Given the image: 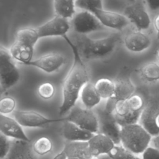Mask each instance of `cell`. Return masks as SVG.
<instances>
[{
    "mask_svg": "<svg viewBox=\"0 0 159 159\" xmlns=\"http://www.w3.org/2000/svg\"><path fill=\"white\" fill-rule=\"evenodd\" d=\"M63 37L72 50L73 61L63 82L62 102L59 107L60 116L68 113L75 106L82 88L85 84L89 81V73L84 61L79 55L68 35L66 34Z\"/></svg>",
    "mask_w": 159,
    "mask_h": 159,
    "instance_id": "obj_1",
    "label": "cell"
},
{
    "mask_svg": "<svg viewBox=\"0 0 159 159\" xmlns=\"http://www.w3.org/2000/svg\"><path fill=\"white\" fill-rule=\"evenodd\" d=\"M69 39L84 61L107 58L114 53L121 42L119 33H113L106 37L98 39H91L87 35L75 34Z\"/></svg>",
    "mask_w": 159,
    "mask_h": 159,
    "instance_id": "obj_2",
    "label": "cell"
},
{
    "mask_svg": "<svg viewBox=\"0 0 159 159\" xmlns=\"http://www.w3.org/2000/svg\"><path fill=\"white\" fill-rule=\"evenodd\" d=\"M152 137L140 124L121 127L120 143L124 148L134 154L142 153L148 147Z\"/></svg>",
    "mask_w": 159,
    "mask_h": 159,
    "instance_id": "obj_3",
    "label": "cell"
},
{
    "mask_svg": "<svg viewBox=\"0 0 159 159\" xmlns=\"http://www.w3.org/2000/svg\"><path fill=\"white\" fill-rule=\"evenodd\" d=\"M9 49L0 48V85L1 94L19 81L20 74Z\"/></svg>",
    "mask_w": 159,
    "mask_h": 159,
    "instance_id": "obj_4",
    "label": "cell"
},
{
    "mask_svg": "<svg viewBox=\"0 0 159 159\" xmlns=\"http://www.w3.org/2000/svg\"><path fill=\"white\" fill-rule=\"evenodd\" d=\"M63 121H70L81 128L97 134L99 130V120L97 115L90 109L74 106L68 112V116L62 118Z\"/></svg>",
    "mask_w": 159,
    "mask_h": 159,
    "instance_id": "obj_5",
    "label": "cell"
},
{
    "mask_svg": "<svg viewBox=\"0 0 159 159\" xmlns=\"http://www.w3.org/2000/svg\"><path fill=\"white\" fill-rule=\"evenodd\" d=\"M115 92L114 96L107 99L104 109L114 112L115 103L120 100H127L135 91V88L129 76L125 71H120L114 80Z\"/></svg>",
    "mask_w": 159,
    "mask_h": 159,
    "instance_id": "obj_6",
    "label": "cell"
},
{
    "mask_svg": "<svg viewBox=\"0 0 159 159\" xmlns=\"http://www.w3.org/2000/svg\"><path fill=\"white\" fill-rule=\"evenodd\" d=\"M71 25L76 34L81 35L102 30L104 27L93 13L88 11L76 13L71 18Z\"/></svg>",
    "mask_w": 159,
    "mask_h": 159,
    "instance_id": "obj_7",
    "label": "cell"
},
{
    "mask_svg": "<svg viewBox=\"0 0 159 159\" xmlns=\"http://www.w3.org/2000/svg\"><path fill=\"white\" fill-rule=\"evenodd\" d=\"M100 132L109 137L116 145L120 143L121 126L117 123L114 112L100 110L97 114Z\"/></svg>",
    "mask_w": 159,
    "mask_h": 159,
    "instance_id": "obj_8",
    "label": "cell"
},
{
    "mask_svg": "<svg viewBox=\"0 0 159 159\" xmlns=\"http://www.w3.org/2000/svg\"><path fill=\"white\" fill-rule=\"evenodd\" d=\"M124 14L133 23L139 30L147 29L151 24L150 16L143 4L140 1H135L126 6Z\"/></svg>",
    "mask_w": 159,
    "mask_h": 159,
    "instance_id": "obj_9",
    "label": "cell"
},
{
    "mask_svg": "<svg viewBox=\"0 0 159 159\" xmlns=\"http://www.w3.org/2000/svg\"><path fill=\"white\" fill-rule=\"evenodd\" d=\"M36 29L40 39L53 36L63 37L69 31L70 25L67 19L55 15L51 19Z\"/></svg>",
    "mask_w": 159,
    "mask_h": 159,
    "instance_id": "obj_10",
    "label": "cell"
},
{
    "mask_svg": "<svg viewBox=\"0 0 159 159\" xmlns=\"http://www.w3.org/2000/svg\"><path fill=\"white\" fill-rule=\"evenodd\" d=\"M14 117L22 126L26 127H43L53 122L63 121L62 118H47L41 114L33 111H15Z\"/></svg>",
    "mask_w": 159,
    "mask_h": 159,
    "instance_id": "obj_11",
    "label": "cell"
},
{
    "mask_svg": "<svg viewBox=\"0 0 159 159\" xmlns=\"http://www.w3.org/2000/svg\"><path fill=\"white\" fill-rule=\"evenodd\" d=\"M92 13L96 16L104 27L117 30L123 29L130 22L124 14L104 9H96Z\"/></svg>",
    "mask_w": 159,
    "mask_h": 159,
    "instance_id": "obj_12",
    "label": "cell"
},
{
    "mask_svg": "<svg viewBox=\"0 0 159 159\" xmlns=\"http://www.w3.org/2000/svg\"><path fill=\"white\" fill-rule=\"evenodd\" d=\"M139 122L152 137L159 135V103L146 104Z\"/></svg>",
    "mask_w": 159,
    "mask_h": 159,
    "instance_id": "obj_13",
    "label": "cell"
},
{
    "mask_svg": "<svg viewBox=\"0 0 159 159\" xmlns=\"http://www.w3.org/2000/svg\"><path fill=\"white\" fill-rule=\"evenodd\" d=\"M65 63V58L58 53H50L37 59L32 60L26 65L33 66L41 70L51 73L59 69Z\"/></svg>",
    "mask_w": 159,
    "mask_h": 159,
    "instance_id": "obj_14",
    "label": "cell"
},
{
    "mask_svg": "<svg viewBox=\"0 0 159 159\" xmlns=\"http://www.w3.org/2000/svg\"><path fill=\"white\" fill-rule=\"evenodd\" d=\"M0 131L7 137L16 140L30 142L22 128V125L15 119L4 114H0Z\"/></svg>",
    "mask_w": 159,
    "mask_h": 159,
    "instance_id": "obj_15",
    "label": "cell"
},
{
    "mask_svg": "<svg viewBox=\"0 0 159 159\" xmlns=\"http://www.w3.org/2000/svg\"><path fill=\"white\" fill-rule=\"evenodd\" d=\"M87 142L91 155L96 158L99 155L109 154L116 145L112 139L101 132L94 134Z\"/></svg>",
    "mask_w": 159,
    "mask_h": 159,
    "instance_id": "obj_16",
    "label": "cell"
},
{
    "mask_svg": "<svg viewBox=\"0 0 159 159\" xmlns=\"http://www.w3.org/2000/svg\"><path fill=\"white\" fill-rule=\"evenodd\" d=\"M125 48L132 52H141L149 48L152 42L150 37L141 30L132 31L124 37Z\"/></svg>",
    "mask_w": 159,
    "mask_h": 159,
    "instance_id": "obj_17",
    "label": "cell"
},
{
    "mask_svg": "<svg viewBox=\"0 0 159 159\" xmlns=\"http://www.w3.org/2000/svg\"><path fill=\"white\" fill-rule=\"evenodd\" d=\"M62 134L68 142H88L94 134L70 121H63Z\"/></svg>",
    "mask_w": 159,
    "mask_h": 159,
    "instance_id": "obj_18",
    "label": "cell"
},
{
    "mask_svg": "<svg viewBox=\"0 0 159 159\" xmlns=\"http://www.w3.org/2000/svg\"><path fill=\"white\" fill-rule=\"evenodd\" d=\"M4 159H37L31 142L15 140L12 142L11 150Z\"/></svg>",
    "mask_w": 159,
    "mask_h": 159,
    "instance_id": "obj_19",
    "label": "cell"
},
{
    "mask_svg": "<svg viewBox=\"0 0 159 159\" xmlns=\"http://www.w3.org/2000/svg\"><path fill=\"white\" fill-rule=\"evenodd\" d=\"M66 155L67 159H92L87 142H68L63 148Z\"/></svg>",
    "mask_w": 159,
    "mask_h": 159,
    "instance_id": "obj_20",
    "label": "cell"
},
{
    "mask_svg": "<svg viewBox=\"0 0 159 159\" xmlns=\"http://www.w3.org/2000/svg\"><path fill=\"white\" fill-rule=\"evenodd\" d=\"M34 47L15 40L9 49L14 60L27 65L32 60Z\"/></svg>",
    "mask_w": 159,
    "mask_h": 159,
    "instance_id": "obj_21",
    "label": "cell"
},
{
    "mask_svg": "<svg viewBox=\"0 0 159 159\" xmlns=\"http://www.w3.org/2000/svg\"><path fill=\"white\" fill-rule=\"evenodd\" d=\"M81 101L86 108L91 109L98 105L101 99L94 84L88 82L82 88L80 93Z\"/></svg>",
    "mask_w": 159,
    "mask_h": 159,
    "instance_id": "obj_22",
    "label": "cell"
},
{
    "mask_svg": "<svg viewBox=\"0 0 159 159\" xmlns=\"http://www.w3.org/2000/svg\"><path fill=\"white\" fill-rule=\"evenodd\" d=\"M55 15L65 19L72 18L76 14L75 0H53Z\"/></svg>",
    "mask_w": 159,
    "mask_h": 159,
    "instance_id": "obj_23",
    "label": "cell"
},
{
    "mask_svg": "<svg viewBox=\"0 0 159 159\" xmlns=\"http://www.w3.org/2000/svg\"><path fill=\"white\" fill-rule=\"evenodd\" d=\"M39 39L37 29L25 27L17 30L16 40L34 47Z\"/></svg>",
    "mask_w": 159,
    "mask_h": 159,
    "instance_id": "obj_24",
    "label": "cell"
},
{
    "mask_svg": "<svg viewBox=\"0 0 159 159\" xmlns=\"http://www.w3.org/2000/svg\"><path fill=\"white\" fill-rule=\"evenodd\" d=\"M94 86L101 99H109L114 94L115 83L109 78H101L96 82Z\"/></svg>",
    "mask_w": 159,
    "mask_h": 159,
    "instance_id": "obj_25",
    "label": "cell"
},
{
    "mask_svg": "<svg viewBox=\"0 0 159 159\" xmlns=\"http://www.w3.org/2000/svg\"><path fill=\"white\" fill-rule=\"evenodd\" d=\"M142 76L147 81L154 82L159 80V65L156 62H149L140 70Z\"/></svg>",
    "mask_w": 159,
    "mask_h": 159,
    "instance_id": "obj_26",
    "label": "cell"
},
{
    "mask_svg": "<svg viewBox=\"0 0 159 159\" xmlns=\"http://www.w3.org/2000/svg\"><path fill=\"white\" fill-rule=\"evenodd\" d=\"M52 148L53 143L51 140L46 137L39 138L32 143V148L35 153L41 156L50 152Z\"/></svg>",
    "mask_w": 159,
    "mask_h": 159,
    "instance_id": "obj_27",
    "label": "cell"
},
{
    "mask_svg": "<svg viewBox=\"0 0 159 159\" xmlns=\"http://www.w3.org/2000/svg\"><path fill=\"white\" fill-rule=\"evenodd\" d=\"M127 102L130 111L136 114H141L145 106V102L143 98L139 94L134 93L127 99Z\"/></svg>",
    "mask_w": 159,
    "mask_h": 159,
    "instance_id": "obj_28",
    "label": "cell"
},
{
    "mask_svg": "<svg viewBox=\"0 0 159 159\" xmlns=\"http://www.w3.org/2000/svg\"><path fill=\"white\" fill-rule=\"evenodd\" d=\"M109 155L112 159H141L136 154L130 152L120 145H116Z\"/></svg>",
    "mask_w": 159,
    "mask_h": 159,
    "instance_id": "obj_29",
    "label": "cell"
},
{
    "mask_svg": "<svg viewBox=\"0 0 159 159\" xmlns=\"http://www.w3.org/2000/svg\"><path fill=\"white\" fill-rule=\"evenodd\" d=\"M75 6L83 11L91 12L96 9H103L102 0H75Z\"/></svg>",
    "mask_w": 159,
    "mask_h": 159,
    "instance_id": "obj_30",
    "label": "cell"
},
{
    "mask_svg": "<svg viewBox=\"0 0 159 159\" xmlns=\"http://www.w3.org/2000/svg\"><path fill=\"white\" fill-rule=\"evenodd\" d=\"M16 102L11 96H5L0 100V113L2 114H9L14 111Z\"/></svg>",
    "mask_w": 159,
    "mask_h": 159,
    "instance_id": "obj_31",
    "label": "cell"
},
{
    "mask_svg": "<svg viewBox=\"0 0 159 159\" xmlns=\"http://www.w3.org/2000/svg\"><path fill=\"white\" fill-rule=\"evenodd\" d=\"M37 93L42 99H49L52 98L55 94V87L49 82L43 83L38 87Z\"/></svg>",
    "mask_w": 159,
    "mask_h": 159,
    "instance_id": "obj_32",
    "label": "cell"
},
{
    "mask_svg": "<svg viewBox=\"0 0 159 159\" xmlns=\"http://www.w3.org/2000/svg\"><path fill=\"white\" fill-rule=\"evenodd\" d=\"M12 145V142L9 137L2 134H0V159H4L9 153Z\"/></svg>",
    "mask_w": 159,
    "mask_h": 159,
    "instance_id": "obj_33",
    "label": "cell"
},
{
    "mask_svg": "<svg viewBox=\"0 0 159 159\" xmlns=\"http://www.w3.org/2000/svg\"><path fill=\"white\" fill-rule=\"evenodd\" d=\"M142 159H159V150L153 147H148L142 153Z\"/></svg>",
    "mask_w": 159,
    "mask_h": 159,
    "instance_id": "obj_34",
    "label": "cell"
},
{
    "mask_svg": "<svg viewBox=\"0 0 159 159\" xmlns=\"http://www.w3.org/2000/svg\"><path fill=\"white\" fill-rule=\"evenodd\" d=\"M145 1L151 11L155 12L159 11V0H145Z\"/></svg>",
    "mask_w": 159,
    "mask_h": 159,
    "instance_id": "obj_35",
    "label": "cell"
},
{
    "mask_svg": "<svg viewBox=\"0 0 159 159\" xmlns=\"http://www.w3.org/2000/svg\"><path fill=\"white\" fill-rule=\"evenodd\" d=\"M153 27L155 30L157 38L159 39V14H158L153 20Z\"/></svg>",
    "mask_w": 159,
    "mask_h": 159,
    "instance_id": "obj_36",
    "label": "cell"
},
{
    "mask_svg": "<svg viewBox=\"0 0 159 159\" xmlns=\"http://www.w3.org/2000/svg\"><path fill=\"white\" fill-rule=\"evenodd\" d=\"M53 159H67V155L65 151L63 149L60 153L55 156Z\"/></svg>",
    "mask_w": 159,
    "mask_h": 159,
    "instance_id": "obj_37",
    "label": "cell"
},
{
    "mask_svg": "<svg viewBox=\"0 0 159 159\" xmlns=\"http://www.w3.org/2000/svg\"><path fill=\"white\" fill-rule=\"evenodd\" d=\"M151 142L153 144V147L159 150V135L152 137Z\"/></svg>",
    "mask_w": 159,
    "mask_h": 159,
    "instance_id": "obj_38",
    "label": "cell"
},
{
    "mask_svg": "<svg viewBox=\"0 0 159 159\" xmlns=\"http://www.w3.org/2000/svg\"><path fill=\"white\" fill-rule=\"evenodd\" d=\"M96 159H112L109 154H104L99 155L96 158Z\"/></svg>",
    "mask_w": 159,
    "mask_h": 159,
    "instance_id": "obj_39",
    "label": "cell"
},
{
    "mask_svg": "<svg viewBox=\"0 0 159 159\" xmlns=\"http://www.w3.org/2000/svg\"><path fill=\"white\" fill-rule=\"evenodd\" d=\"M128 1L132 3V2H135V1H137V0H128Z\"/></svg>",
    "mask_w": 159,
    "mask_h": 159,
    "instance_id": "obj_40",
    "label": "cell"
},
{
    "mask_svg": "<svg viewBox=\"0 0 159 159\" xmlns=\"http://www.w3.org/2000/svg\"><path fill=\"white\" fill-rule=\"evenodd\" d=\"M157 58H158V59L159 60V50H158V51L157 52Z\"/></svg>",
    "mask_w": 159,
    "mask_h": 159,
    "instance_id": "obj_41",
    "label": "cell"
}]
</instances>
